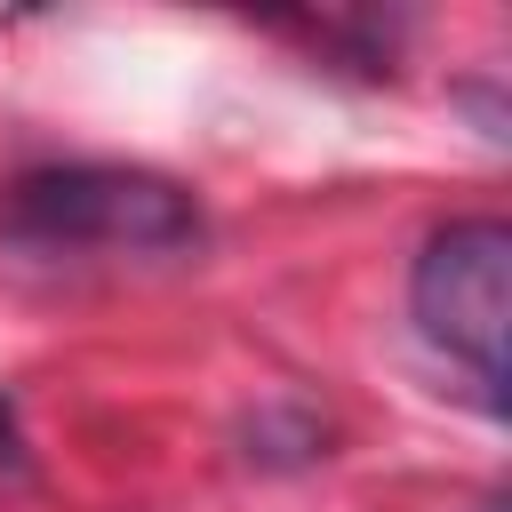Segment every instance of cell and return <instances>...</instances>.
<instances>
[{"mask_svg": "<svg viewBox=\"0 0 512 512\" xmlns=\"http://www.w3.org/2000/svg\"><path fill=\"white\" fill-rule=\"evenodd\" d=\"M408 312L432 352L472 368L480 400L504 408V328H512V232L496 216H456L416 248Z\"/></svg>", "mask_w": 512, "mask_h": 512, "instance_id": "2", "label": "cell"}, {"mask_svg": "<svg viewBox=\"0 0 512 512\" xmlns=\"http://www.w3.org/2000/svg\"><path fill=\"white\" fill-rule=\"evenodd\" d=\"M0 232L24 248H112V256H184L200 248L208 216L176 176L120 168V160H64V168H24L0 192Z\"/></svg>", "mask_w": 512, "mask_h": 512, "instance_id": "1", "label": "cell"}, {"mask_svg": "<svg viewBox=\"0 0 512 512\" xmlns=\"http://www.w3.org/2000/svg\"><path fill=\"white\" fill-rule=\"evenodd\" d=\"M24 464V416H16V400L0 392V472H16Z\"/></svg>", "mask_w": 512, "mask_h": 512, "instance_id": "3", "label": "cell"}]
</instances>
